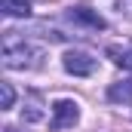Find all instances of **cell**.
I'll list each match as a JSON object with an SVG mask.
<instances>
[{
	"label": "cell",
	"mask_w": 132,
	"mask_h": 132,
	"mask_svg": "<svg viewBox=\"0 0 132 132\" xmlns=\"http://www.w3.org/2000/svg\"><path fill=\"white\" fill-rule=\"evenodd\" d=\"M108 98L117 101V104H132V77L120 80V83H111L108 86Z\"/></svg>",
	"instance_id": "cell-5"
},
{
	"label": "cell",
	"mask_w": 132,
	"mask_h": 132,
	"mask_svg": "<svg viewBox=\"0 0 132 132\" xmlns=\"http://www.w3.org/2000/svg\"><path fill=\"white\" fill-rule=\"evenodd\" d=\"M62 65H65V71L74 74V77H89V74L95 71V59H92L89 52H83V49H71V52H65Z\"/></svg>",
	"instance_id": "cell-3"
},
{
	"label": "cell",
	"mask_w": 132,
	"mask_h": 132,
	"mask_svg": "<svg viewBox=\"0 0 132 132\" xmlns=\"http://www.w3.org/2000/svg\"><path fill=\"white\" fill-rule=\"evenodd\" d=\"M68 19L74 25H83V28H92V31H104L108 28V22L101 19L95 9H89V6H71L68 9Z\"/></svg>",
	"instance_id": "cell-4"
},
{
	"label": "cell",
	"mask_w": 132,
	"mask_h": 132,
	"mask_svg": "<svg viewBox=\"0 0 132 132\" xmlns=\"http://www.w3.org/2000/svg\"><path fill=\"white\" fill-rule=\"evenodd\" d=\"M12 104H15V92H12V86H9V83H0V108L9 111Z\"/></svg>",
	"instance_id": "cell-8"
},
{
	"label": "cell",
	"mask_w": 132,
	"mask_h": 132,
	"mask_svg": "<svg viewBox=\"0 0 132 132\" xmlns=\"http://www.w3.org/2000/svg\"><path fill=\"white\" fill-rule=\"evenodd\" d=\"M108 59L123 71H132V46L129 49H120V46H108Z\"/></svg>",
	"instance_id": "cell-7"
},
{
	"label": "cell",
	"mask_w": 132,
	"mask_h": 132,
	"mask_svg": "<svg viewBox=\"0 0 132 132\" xmlns=\"http://www.w3.org/2000/svg\"><path fill=\"white\" fill-rule=\"evenodd\" d=\"M40 65V49H34L25 37H15V31H6L3 37V68L9 71H25Z\"/></svg>",
	"instance_id": "cell-1"
},
{
	"label": "cell",
	"mask_w": 132,
	"mask_h": 132,
	"mask_svg": "<svg viewBox=\"0 0 132 132\" xmlns=\"http://www.w3.org/2000/svg\"><path fill=\"white\" fill-rule=\"evenodd\" d=\"M0 9H3V15H22V19H28L31 15V0H0Z\"/></svg>",
	"instance_id": "cell-6"
},
{
	"label": "cell",
	"mask_w": 132,
	"mask_h": 132,
	"mask_svg": "<svg viewBox=\"0 0 132 132\" xmlns=\"http://www.w3.org/2000/svg\"><path fill=\"white\" fill-rule=\"evenodd\" d=\"M77 120H80V104H77L74 98H59L55 104H52L49 129H71Z\"/></svg>",
	"instance_id": "cell-2"
}]
</instances>
